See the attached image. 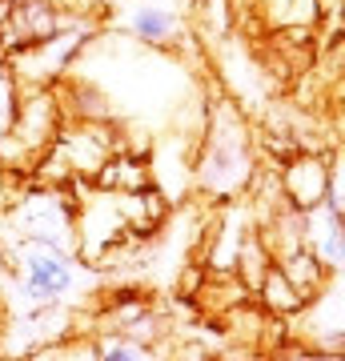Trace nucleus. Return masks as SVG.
Here are the masks:
<instances>
[{"label": "nucleus", "mask_w": 345, "mask_h": 361, "mask_svg": "<svg viewBox=\"0 0 345 361\" xmlns=\"http://www.w3.org/2000/svg\"><path fill=\"white\" fill-rule=\"evenodd\" d=\"M201 157H197V189L213 201H233L257 173L253 141L241 113L233 104H217V113L201 129Z\"/></svg>", "instance_id": "obj_1"}, {"label": "nucleus", "mask_w": 345, "mask_h": 361, "mask_svg": "<svg viewBox=\"0 0 345 361\" xmlns=\"http://www.w3.org/2000/svg\"><path fill=\"white\" fill-rule=\"evenodd\" d=\"M61 133V101L52 89H28L16 101V116L0 137V165L8 173H28L44 161Z\"/></svg>", "instance_id": "obj_2"}, {"label": "nucleus", "mask_w": 345, "mask_h": 361, "mask_svg": "<svg viewBox=\"0 0 345 361\" xmlns=\"http://www.w3.org/2000/svg\"><path fill=\"white\" fill-rule=\"evenodd\" d=\"M333 185H341V169L333 165L321 153H309V149H293L289 161L282 169V201L297 213L321 205L329 197Z\"/></svg>", "instance_id": "obj_3"}, {"label": "nucleus", "mask_w": 345, "mask_h": 361, "mask_svg": "<svg viewBox=\"0 0 345 361\" xmlns=\"http://www.w3.org/2000/svg\"><path fill=\"white\" fill-rule=\"evenodd\" d=\"M20 269H25V281H20V293L32 301V305H49V301H61L73 281H77V269L64 249H49L37 245V241H25V253H20Z\"/></svg>", "instance_id": "obj_4"}, {"label": "nucleus", "mask_w": 345, "mask_h": 361, "mask_svg": "<svg viewBox=\"0 0 345 361\" xmlns=\"http://www.w3.org/2000/svg\"><path fill=\"white\" fill-rule=\"evenodd\" d=\"M92 189H104V193H141L153 185L149 177V165H145V157L128 153V149H116L101 169H97V177L89 180Z\"/></svg>", "instance_id": "obj_5"}, {"label": "nucleus", "mask_w": 345, "mask_h": 361, "mask_svg": "<svg viewBox=\"0 0 345 361\" xmlns=\"http://www.w3.org/2000/svg\"><path fill=\"white\" fill-rule=\"evenodd\" d=\"M128 32L145 44H165V40L177 37V16L169 8H157V4H141L128 16Z\"/></svg>", "instance_id": "obj_6"}, {"label": "nucleus", "mask_w": 345, "mask_h": 361, "mask_svg": "<svg viewBox=\"0 0 345 361\" xmlns=\"http://www.w3.org/2000/svg\"><path fill=\"white\" fill-rule=\"evenodd\" d=\"M257 289H261V297H265V310L269 313H282V317H289V313H297L301 305H305V297L289 285V277H285L277 265H269V269L261 273Z\"/></svg>", "instance_id": "obj_7"}, {"label": "nucleus", "mask_w": 345, "mask_h": 361, "mask_svg": "<svg viewBox=\"0 0 345 361\" xmlns=\"http://www.w3.org/2000/svg\"><path fill=\"white\" fill-rule=\"evenodd\" d=\"M28 361H97V345L89 341H73V337H61V341H49V345L32 349Z\"/></svg>", "instance_id": "obj_8"}, {"label": "nucleus", "mask_w": 345, "mask_h": 361, "mask_svg": "<svg viewBox=\"0 0 345 361\" xmlns=\"http://www.w3.org/2000/svg\"><path fill=\"white\" fill-rule=\"evenodd\" d=\"M97 361H153L149 345H137V341H125V337H113L97 349Z\"/></svg>", "instance_id": "obj_9"}, {"label": "nucleus", "mask_w": 345, "mask_h": 361, "mask_svg": "<svg viewBox=\"0 0 345 361\" xmlns=\"http://www.w3.org/2000/svg\"><path fill=\"white\" fill-rule=\"evenodd\" d=\"M16 101H20V97H16V80H13V73H8V65H4V52H0V137L13 125Z\"/></svg>", "instance_id": "obj_10"}, {"label": "nucleus", "mask_w": 345, "mask_h": 361, "mask_svg": "<svg viewBox=\"0 0 345 361\" xmlns=\"http://www.w3.org/2000/svg\"><path fill=\"white\" fill-rule=\"evenodd\" d=\"M8 197H13V173L0 165V209L8 205Z\"/></svg>", "instance_id": "obj_11"}, {"label": "nucleus", "mask_w": 345, "mask_h": 361, "mask_svg": "<svg viewBox=\"0 0 345 361\" xmlns=\"http://www.w3.org/2000/svg\"><path fill=\"white\" fill-rule=\"evenodd\" d=\"M177 361H209V357H205L201 349H185V353H177Z\"/></svg>", "instance_id": "obj_12"}, {"label": "nucleus", "mask_w": 345, "mask_h": 361, "mask_svg": "<svg viewBox=\"0 0 345 361\" xmlns=\"http://www.w3.org/2000/svg\"><path fill=\"white\" fill-rule=\"evenodd\" d=\"M245 361H265V357H245Z\"/></svg>", "instance_id": "obj_13"}]
</instances>
